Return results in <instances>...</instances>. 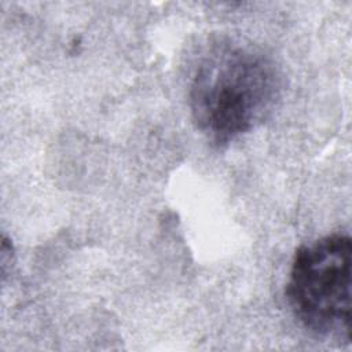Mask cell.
I'll use <instances>...</instances> for the list:
<instances>
[{
  "label": "cell",
  "mask_w": 352,
  "mask_h": 352,
  "mask_svg": "<svg viewBox=\"0 0 352 352\" xmlns=\"http://www.w3.org/2000/svg\"><path fill=\"white\" fill-rule=\"evenodd\" d=\"M280 78L272 60L250 47H213L195 69L188 104L195 126L209 142L226 146L272 111Z\"/></svg>",
  "instance_id": "6da1fadb"
},
{
  "label": "cell",
  "mask_w": 352,
  "mask_h": 352,
  "mask_svg": "<svg viewBox=\"0 0 352 352\" xmlns=\"http://www.w3.org/2000/svg\"><path fill=\"white\" fill-rule=\"evenodd\" d=\"M351 254L346 234L301 245L293 257L286 298L294 318L311 333L351 342Z\"/></svg>",
  "instance_id": "7a4b0ae2"
}]
</instances>
